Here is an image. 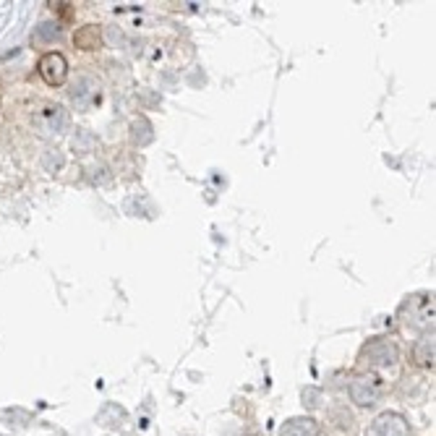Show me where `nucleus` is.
I'll return each mask as SVG.
<instances>
[{"label":"nucleus","mask_w":436,"mask_h":436,"mask_svg":"<svg viewBox=\"0 0 436 436\" xmlns=\"http://www.w3.org/2000/svg\"><path fill=\"white\" fill-rule=\"evenodd\" d=\"M280 436H321V428L313 418H290L282 423Z\"/></svg>","instance_id":"obj_8"},{"label":"nucleus","mask_w":436,"mask_h":436,"mask_svg":"<svg viewBox=\"0 0 436 436\" xmlns=\"http://www.w3.org/2000/svg\"><path fill=\"white\" fill-rule=\"evenodd\" d=\"M400 316L405 319L408 327H413V330L434 332V295H428V293L410 295L408 301L402 303Z\"/></svg>","instance_id":"obj_1"},{"label":"nucleus","mask_w":436,"mask_h":436,"mask_svg":"<svg viewBox=\"0 0 436 436\" xmlns=\"http://www.w3.org/2000/svg\"><path fill=\"white\" fill-rule=\"evenodd\" d=\"M37 71H39L45 84L61 87L63 81H66V76H68V61L61 53H45L39 58V63H37Z\"/></svg>","instance_id":"obj_5"},{"label":"nucleus","mask_w":436,"mask_h":436,"mask_svg":"<svg viewBox=\"0 0 436 436\" xmlns=\"http://www.w3.org/2000/svg\"><path fill=\"white\" fill-rule=\"evenodd\" d=\"M397 347L387 342V340H371L368 345L361 350V361L368 366H394L397 363Z\"/></svg>","instance_id":"obj_6"},{"label":"nucleus","mask_w":436,"mask_h":436,"mask_svg":"<svg viewBox=\"0 0 436 436\" xmlns=\"http://www.w3.org/2000/svg\"><path fill=\"white\" fill-rule=\"evenodd\" d=\"M32 128L42 139H55V136H61L68 128V110L63 105H55V102H45L39 110H35Z\"/></svg>","instance_id":"obj_2"},{"label":"nucleus","mask_w":436,"mask_h":436,"mask_svg":"<svg viewBox=\"0 0 436 436\" xmlns=\"http://www.w3.org/2000/svg\"><path fill=\"white\" fill-rule=\"evenodd\" d=\"M366 436H410V428L400 413H382V416L368 426Z\"/></svg>","instance_id":"obj_7"},{"label":"nucleus","mask_w":436,"mask_h":436,"mask_svg":"<svg viewBox=\"0 0 436 436\" xmlns=\"http://www.w3.org/2000/svg\"><path fill=\"white\" fill-rule=\"evenodd\" d=\"M73 45L79 50H97L99 47V29L97 27H81L73 35Z\"/></svg>","instance_id":"obj_10"},{"label":"nucleus","mask_w":436,"mask_h":436,"mask_svg":"<svg viewBox=\"0 0 436 436\" xmlns=\"http://www.w3.org/2000/svg\"><path fill=\"white\" fill-rule=\"evenodd\" d=\"M413 356H416V363L423 366V368H434V335L431 337H423L416 342V350H413Z\"/></svg>","instance_id":"obj_9"},{"label":"nucleus","mask_w":436,"mask_h":436,"mask_svg":"<svg viewBox=\"0 0 436 436\" xmlns=\"http://www.w3.org/2000/svg\"><path fill=\"white\" fill-rule=\"evenodd\" d=\"M384 394V379L376 374H361L353 379V384H350V397H353V402L356 405H361V408H368V405H376L379 402V397Z\"/></svg>","instance_id":"obj_3"},{"label":"nucleus","mask_w":436,"mask_h":436,"mask_svg":"<svg viewBox=\"0 0 436 436\" xmlns=\"http://www.w3.org/2000/svg\"><path fill=\"white\" fill-rule=\"evenodd\" d=\"M71 102L76 110L81 113H89L102 102V89H99V81L92 76H79L71 87Z\"/></svg>","instance_id":"obj_4"}]
</instances>
